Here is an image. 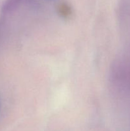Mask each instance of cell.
Listing matches in <instances>:
<instances>
[{"label":"cell","instance_id":"cell-1","mask_svg":"<svg viewBox=\"0 0 130 131\" xmlns=\"http://www.w3.org/2000/svg\"><path fill=\"white\" fill-rule=\"evenodd\" d=\"M0 107H1V102H0Z\"/></svg>","mask_w":130,"mask_h":131}]
</instances>
